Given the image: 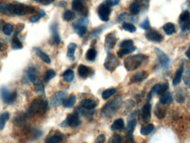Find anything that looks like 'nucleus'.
Wrapping results in <instances>:
<instances>
[{"instance_id":"nucleus-1","label":"nucleus","mask_w":190,"mask_h":143,"mask_svg":"<svg viewBox=\"0 0 190 143\" xmlns=\"http://www.w3.org/2000/svg\"><path fill=\"white\" fill-rule=\"evenodd\" d=\"M47 109H48V101L44 97H39L31 103L28 113L29 114L44 113L47 111Z\"/></svg>"},{"instance_id":"nucleus-2","label":"nucleus","mask_w":190,"mask_h":143,"mask_svg":"<svg viewBox=\"0 0 190 143\" xmlns=\"http://www.w3.org/2000/svg\"><path fill=\"white\" fill-rule=\"evenodd\" d=\"M146 58L147 57H146L145 55H142V54L130 56L125 59V67L126 68L127 71H130V72L134 71L142 65Z\"/></svg>"},{"instance_id":"nucleus-3","label":"nucleus","mask_w":190,"mask_h":143,"mask_svg":"<svg viewBox=\"0 0 190 143\" xmlns=\"http://www.w3.org/2000/svg\"><path fill=\"white\" fill-rule=\"evenodd\" d=\"M9 12L15 15H26V14H31L34 12V7L30 6H26L23 4H14V5H8Z\"/></svg>"},{"instance_id":"nucleus-4","label":"nucleus","mask_w":190,"mask_h":143,"mask_svg":"<svg viewBox=\"0 0 190 143\" xmlns=\"http://www.w3.org/2000/svg\"><path fill=\"white\" fill-rule=\"evenodd\" d=\"M121 102L122 101L120 100V98H116L112 101L109 102L108 104H106L104 107H103V109L102 110V112L103 113V114L105 116H111L115 113V111L118 109V107L121 105Z\"/></svg>"},{"instance_id":"nucleus-5","label":"nucleus","mask_w":190,"mask_h":143,"mask_svg":"<svg viewBox=\"0 0 190 143\" xmlns=\"http://www.w3.org/2000/svg\"><path fill=\"white\" fill-rule=\"evenodd\" d=\"M111 6H109L106 3L104 4H101L99 7H98V16L100 18L101 20L103 21H109L110 18V13H111Z\"/></svg>"},{"instance_id":"nucleus-6","label":"nucleus","mask_w":190,"mask_h":143,"mask_svg":"<svg viewBox=\"0 0 190 143\" xmlns=\"http://www.w3.org/2000/svg\"><path fill=\"white\" fill-rule=\"evenodd\" d=\"M119 65V62L118 60L116 59V58L112 55V54H109L107 56V58L105 59V62H104V67H105L108 71L110 72H113L115 71L116 68Z\"/></svg>"},{"instance_id":"nucleus-7","label":"nucleus","mask_w":190,"mask_h":143,"mask_svg":"<svg viewBox=\"0 0 190 143\" xmlns=\"http://www.w3.org/2000/svg\"><path fill=\"white\" fill-rule=\"evenodd\" d=\"M1 96H2V100L5 103L10 104L16 100L17 93L15 92L11 93L10 91H8L6 87H2L1 88Z\"/></svg>"},{"instance_id":"nucleus-8","label":"nucleus","mask_w":190,"mask_h":143,"mask_svg":"<svg viewBox=\"0 0 190 143\" xmlns=\"http://www.w3.org/2000/svg\"><path fill=\"white\" fill-rule=\"evenodd\" d=\"M67 97V93L65 91H59L54 95H53L51 99V104L53 106H61V104H63L64 99Z\"/></svg>"},{"instance_id":"nucleus-9","label":"nucleus","mask_w":190,"mask_h":143,"mask_svg":"<svg viewBox=\"0 0 190 143\" xmlns=\"http://www.w3.org/2000/svg\"><path fill=\"white\" fill-rule=\"evenodd\" d=\"M155 52H156V54H157V57H158V61H159V63H160L161 67L164 69L167 68V67L168 66L169 62H170V59H169L168 57H167L161 50H159L158 48L155 49Z\"/></svg>"},{"instance_id":"nucleus-10","label":"nucleus","mask_w":190,"mask_h":143,"mask_svg":"<svg viewBox=\"0 0 190 143\" xmlns=\"http://www.w3.org/2000/svg\"><path fill=\"white\" fill-rule=\"evenodd\" d=\"M80 123H81V121H80L78 114L76 113L69 114V116L67 117V119H66V124L71 127H78L80 125Z\"/></svg>"},{"instance_id":"nucleus-11","label":"nucleus","mask_w":190,"mask_h":143,"mask_svg":"<svg viewBox=\"0 0 190 143\" xmlns=\"http://www.w3.org/2000/svg\"><path fill=\"white\" fill-rule=\"evenodd\" d=\"M146 37L147 38L148 40L150 41H153V42H160L163 40V37L162 35L158 32L157 31H154V30H150L146 33Z\"/></svg>"},{"instance_id":"nucleus-12","label":"nucleus","mask_w":190,"mask_h":143,"mask_svg":"<svg viewBox=\"0 0 190 143\" xmlns=\"http://www.w3.org/2000/svg\"><path fill=\"white\" fill-rule=\"evenodd\" d=\"M168 89V84L167 83H162V84H157L152 88L151 92L155 93L157 94L162 95L165 93H167V91Z\"/></svg>"},{"instance_id":"nucleus-13","label":"nucleus","mask_w":190,"mask_h":143,"mask_svg":"<svg viewBox=\"0 0 190 143\" xmlns=\"http://www.w3.org/2000/svg\"><path fill=\"white\" fill-rule=\"evenodd\" d=\"M116 43V38L114 33H110L106 36L105 38V48L106 50H111L115 46Z\"/></svg>"},{"instance_id":"nucleus-14","label":"nucleus","mask_w":190,"mask_h":143,"mask_svg":"<svg viewBox=\"0 0 190 143\" xmlns=\"http://www.w3.org/2000/svg\"><path fill=\"white\" fill-rule=\"evenodd\" d=\"M142 119L144 122H148L151 119V105L147 102L142 108Z\"/></svg>"},{"instance_id":"nucleus-15","label":"nucleus","mask_w":190,"mask_h":143,"mask_svg":"<svg viewBox=\"0 0 190 143\" xmlns=\"http://www.w3.org/2000/svg\"><path fill=\"white\" fill-rule=\"evenodd\" d=\"M27 74L28 79L30 80V81H32V83L34 84L37 81V70L34 66L29 67L28 70L27 71Z\"/></svg>"},{"instance_id":"nucleus-16","label":"nucleus","mask_w":190,"mask_h":143,"mask_svg":"<svg viewBox=\"0 0 190 143\" xmlns=\"http://www.w3.org/2000/svg\"><path fill=\"white\" fill-rule=\"evenodd\" d=\"M125 127V121L123 119H116L111 125V130L113 131H121Z\"/></svg>"},{"instance_id":"nucleus-17","label":"nucleus","mask_w":190,"mask_h":143,"mask_svg":"<svg viewBox=\"0 0 190 143\" xmlns=\"http://www.w3.org/2000/svg\"><path fill=\"white\" fill-rule=\"evenodd\" d=\"M34 50H35V53L37 54L38 57L40 58L43 62H45V63L47 64L51 63V59H50L49 56H48L47 53H45L44 52H42V51H41L40 49H39V48H34Z\"/></svg>"},{"instance_id":"nucleus-18","label":"nucleus","mask_w":190,"mask_h":143,"mask_svg":"<svg viewBox=\"0 0 190 143\" xmlns=\"http://www.w3.org/2000/svg\"><path fill=\"white\" fill-rule=\"evenodd\" d=\"M51 32H52L53 41L56 45H59L61 43V37H60L58 32H57V25L56 24H53V25L51 26Z\"/></svg>"},{"instance_id":"nucleus-19","label":"nucleus","mask_w":190,"mask_h":143,"mask_svg":"<svg viewBox=\"0 0 190 143\" xmlns=\"http://www.w3.org/2000/svg\"><path fill=\"white\" fill-rule=\"evenodd\" d=\"M183 72H184L183 66H180V67L177 70L176 73L174 75V80H173V85H177L178 84H179V82L181 81V79H182Z\"/></svg>"},{"instance_id":"nucleus-20","label":"nucleus","mask_w":190,"mask_h":143,"mask_svg":"<svg viewBox=\"0 0 190 143\" xmlns=\"http://www.w3.org/2000/svg\"><path fill=\"white\" fill-rule=\"evenodd\" d=\"M159 101L162 105H170L173 102V97L171 95V93L167 92V93H165L164 94L160 96Z\"/></svg>"},{"instance_id":"nucleus-21","label":"nucleus","mask_w":190,"mask_h":143,"mask_svg":"<svg viewBox=\"0 0 190 143\" xmlns=\"http://www.w3.org/2000/svg\"><path fill=\"white\" fill-rule=\"evenodd\" d=\"M78 73L81 78L86 79L90 75V68L84 65H81L78 67Z\"/></svg>"},{"instance_id":"nucleus-22","label":"nucleus","mask_w":190,"mask_h":143,"mask_svg":"<svg viewBox=\"0 0 190 143\" xmlns=\"http://www.w3.org/2000/svg\"><path fill=\"white\" fill-rule=\"evenodd\" d=\"M154 113H155V115L157 116V118H158V119H163L164 117L166 116L167 110H166V108H165L163 106L157 105L156 107H155Z\"/></svg>"},{"instance_id":"nucleus-23","label":"nucleus","mask_w":190,"mask_h":143,"mask_svg":"<svg viewBox=\"0 0 190 143\" xmlns=\"http://www.w3.org/2000/svg\"><path fill=\"white\" fill-rule=\"evenodd\" d=\"M146 77V72H144V71H142V72H138V73H135V74L132 77V83L140 82V81H142V80H145Z\"/></svg>"},{"instance_id":"nucleus-24","label":"nucleus","mask_w":190,"mask_h":143,"mask_svg":"<svg viewBox=\"0 0 190 143\" xmlns=\"http://www.w3.org/2000/svg\"><path fill=\"white\" fill-rule=\"evenodd\" d=\"M82 106L84 108V109H87V110H91L93 108H95V106H96V103L95 101H92V100H89V99H86L84 101H82Z\"/></svg>"},{"instance_id":"nucleus-25","label":"nucleus","mask_w":190,"mask_h":143,"mask_svg":"<svg viewBox=\"0 0 190 143\" xmlns=\"http://www.w3.org/2000/svg\"><path fill=\"white\" fill-rule=\"evenodd\" d=\"M136 50V47L134 46H130V47H125V48H121L118 52H117V56L118 57H124L125 55L126 54H129V53H132V52H134Z\"/></svg>"},{"instance_id":"nucleus-26","label":"nucleus","mask_w":190,"mask_h":143,"mask_svg":"<svg viewBox=\"0 0 190 143\" xmlns=\"http://www.w3.org/2000/svg\"><path fill=\"white\" fill-rule=\"evenodd\" d=\"M163 30L164 32H166L167 35H172V34H174V32H176L175 26L173 23H167L163 26Z\"/></svg>"},{"instance_id":"nucleus-27","label":"nucleus","mask_w":190,"mask_h":143,"mask_svg":"<svg viewBox=\"0 0 190 143\" xmlns=\"http://www.w3.org/2000/svg\"><path fill=\"white\" fill-rule=\"evenodd\" d=\"M62 141V135L61 133H57L54 135H51L46 140L47 143H60Z\"/></svg>"},{"instance_id":"nucleus-28","label":"nucleus","mask_w":190,"mask_h":143,"mask_svg":"<svg viewBox=\"0 0 190 143\" xmlns=\"http://www.w3.org/2000/svg\"><path fill=\"white\" fill-rule=\"evenodd\" d=\"M62 77H63L64 81H66V82H71L72 80H74V72H73L72 70H70V69L66 70V71L64 72Z\"/></svg>"},{"instance_id":"nucleus-29","label":"nucleus","mask_w":190,"mask_h":143,"mask_svg":"<svg viewBox=\"0 0 190 143\" xmlns=\"http://www.w3.org/2000/svg\"><path fill=\"white\" fill-rule=\"evenodd\" d=\"M75 50H76V44L74 43H70L68 46V57H69L71 60L74 59V53H75Z\"/></svg>"},{"instance_id":"nucleus-30","label":"nucleus","mask_w":190,"mask_h":143,"mask_svg":"<svg viewBox=\"0 0 190 143\" xmlns=\"http://www.w3.org/2000/svg\"><path fill=\"white\" fill-rule=\"evenodd\" d=\"M95 57H96V51L95 48H90L87 51L86 53V59L89 61H93L95 60Z\"/></svg>"},{"instance_id":"nucleus-31","label":"nucleus","mask_w":190,"mask_h":143,"mask_svg":"<svg viewBox=\"0 0 190 143\" xmlns=\"http://www.w3.org/2000/svg\"><path fill=\"white\" fill-rule=\"evenodd\" d=\"M136 124H137V121L135 119H132L128 121V125H127L126 127V131H127V134H132L133 133V130L134 128L136 127Z\"/></svg>"},{"instance_id":"nucleus-32","label":"nucleus","mask_w":190,"mask_h":143,"mask_svg":"<svg viewBox=\"0 0 190 143\" xmlns=\"http://www.w3.org/2000/svg\"><path fill=\"white\" fill-rule=\"evenodd\" d=\"M153 129H154V126H153V124H148V125L141 128L140 133L143 135H148V134H150L151 133L153 132Z\"/></svg>"},{"instance_id":"nucleus-33","label":"nucleus","mask_w":190,"mask_h":143,"mask_svg":"<svg viewBox=\"0 0 190 143\" xmlns=\"http://www.w3.org/2000/svg\"><path fill=\"white\" fill-rule=\"evenodd\" d=\"M56 75V73L54 70H52V69H49L46 72V73L44 75V81L45 82H49L50 80L53 79V77H55Z\"/></svg>"},{"instance_id":"nucleus-34","label":"nucleus","mask_w":190,"mask_h":143,"mask_svg":"<svg viewBox=\"0 0 190 143\" xmlns=\"http://www.w3.org/2000/svg\"><path fill=\"white\" fill-rule=\"evenodd\" d=\"M115 93H116V89L115 88H110V89L105 90L102 93V97H103V100H108V99L111 98V96L114 95Z\"/></svg>"},{"instance_id":"nucleus-35","label":"nucleus","mask_w":190,"mask_h":143,"mask_svg":"<svg viewBox=\"0 0 190 143\" xmlns=\"http://www.w3.org/2000/svg\"><path fill=\"white\" fill-rule=\"evenodd\" d=\"M74 103H75V97L74 95H71L69 96L67 100H65V101L63 102V106L67 108H69V107H72L74 106Z\"/></svg>"},{"instance_id":"nucleus-36","label":"nucleus","mask_w":190,"mask_h":143,"mask_svg":"<svg viewBox=\"0 0 190 143\" xmlns=\"http://www.w3.org/2000/svg\"><path fill=\"white\" fill-rule=\"evenodd\" d=\"M9 119V113L7 112H5L1 114V117H0V128L1 130L4 129L5 127V125H6V121Z\"/></svg>"},{"instance_id":"nucleus-37","label":"nucleus","mask_w":190,"mask_h":143,"mask_svg":"<svg viewBox=\"0 0 190 143\" xmlns=\"http://www.w3.org/2000/svg\"><path fill=\"white\" fill-rule=\"evenodd\" d=\"M130 11L132 15H137V13L140 11V6L137 2H133L131 6H130Z\"/></svg>"},{"instance_id":"nucleus-38","label":"nucleus","mask_w":190,"mask_h":143,"mask_svg":"<svg viewBox=\"0 0 190 143\" xmlns=\"http://www.w3.org/2000/svg\"><path fill=\"white\" fill-rule=\"evenodd\" d=\"M34 90L36 91V93H44L45 88H44V85H43V83L41 81L37 80L34 83Z\"/></svg>"},{"instance_id":"nucleus-39","label":"nucleus","mask_w":190,"mask_h":143,"mask_svg":"<svg viewBox=\"0 0 190 143\" xmlns=\"http://www.w3.org/2000/svg\"><path fill=\"white\" fill-rule=\"evenodd\" d=\"M72 8H73L74 11H82V0H73V2H72Z\"/></svg>"},{"instance_id":"nucleus-40","label":"nucleus","mask_w":190,"mask_h":143,"mask_svg":"<svg viewBox=\"0 0 190 143\" xmlns=\"http://www.w3.org/2000/svg\"><path fill=\"white\" fill-rule=\"evenodd\" d=\"M2 31H3V32H4L6 35H11V32H13V26H12L11 24H10V23L6 24V25L3 26V28H2Z\"/></svg>"},{"instance_id":"nucleus-41","label":"nucleus","mask_w":190,"mask_h":143,"mask_svg":"<svg viewBox=\"0 0 190 143\" xmlns=\"http://www.w3.org/2000/svg\"><path fill=\"white\" fill-rule=\"evenodd\" d=\"M123 29L129 32H136V27H135V26H133L131 23H127V22H125V23L123 24Z\"/></svg>"},{"instance_id":"nucleus-42","label":"nucleus","mask_w":190,"mask_h":143,"mask_svg":"<svg viewBox=\"0 0 190 143\" xmlns=\"http://www.w3.org/2000/svg\"><path fill=\"white\" fill-rule=\"evenodd\" d=\"M11 46L13 49H21L23 47V45L20 40H19V38L17 37H13V39L11 41Z\"/></svg>"},{"instance_id":"nucleus-43","label":"nucleus","mask_w":190,"mask_h":143,"mask_svg":"<svg viewBox=\"0 0 190 143\" xmlns=\"http://www.w3.org/2000/svg\"><path fill=\"white\" fill-rule=\"evenodd\" d=\"M88 25H89V20H88L86 18H81L80 20L76 22L74 25V29H76V28L81 26H87Z\"/></svg>"},{"instance_id":"nucleus-44","label":"nucleus","mask_w":190,"mask_h":143,"mask_svg":"<svg viewBox=\"0 0 190 143\" xmlns=\"http://www.w3.org/2000/svg\"><path fill=\"white\" fill-rule=\"evenodd\" d=\"M190 19V12L188 11H184L179 16V20L182 23L188 21Z\"/></svg>"},{"instance_id":"nucleus-45","label":"nucleus","mask_w":190,"mask_h":143,"mask_svg":"<svg viewBox=\"0 0 190 143\" xmlns=\"http://www.w3.org/2000/svg\"><path fill=\"white\" fill-rule=\"evenodd\" d=\"M108 143H122L121 136L118 135V134H114V135H112V136L110 138V140H109Z\"/></svg>"},{"instance_id":"nucleus-46","label":"nucleus","mask_w":190,"mask_h":143,"mask_svg":"<svg viewBox=\"0 0 190 143\" xmlns=\"http://www.w3.org/2000/svg\"><path fill=\"white\" fill-rule=\"evenodd\" d=\"M74 18V15L70 11H65L63 13V19L66 21H71Z\"/></svg>"},{"instance_id":"nucleus-47","label":"nucleus","mask_w":190,"mask_h":143,"mask_svg":"<svg viewBox=\"0 0 190 143\" xmlns=\"http://www.w3.org/2000/svg\"><path fill=\"white\" fill-rule=\"evenodd\" d=\"M74 30H75V32H77V34L79 35L80 37H82V36H84L85 33L87 32V26L78 27V28H76Z\"/></svg>"},{"instance_id":"nucleus-48","label":"nucleus","mask_w":190,"mask_h":143,"mask_svg":"<svg viewBox=\"0 0 190 143\" xmlns=\"http://www.w3.org/2000/svg\"><path fill=\"white\" fill-rule=\"evenodd\" d=\"M121 48H125V47H130L133 46V41L131 39H127V40H124L122 41L121 44L119 45Z\"/></svg>"},{"instance_id":"nucleus-49","label":"nucleus","mask_w":190,"mask_h":143,"mask_svg":"<svg viewBox=\"0 0 190 143\" xmlns=\"http://www.w3.org/2000/svg\"><path fill=\"white\" fill-rule=\"evenodd\" d=\"M184 83L185 85H187L188 88H190V70L189 71H187L186 73H185V75H184Z\"/></svg>"},{"instance_id":"nucleus-50","label":"nucleus","mask_w":190,"mask_h":143,"mask_svg":"<svg viewBox=\"0 0 190 143\" xmlns=\"http://www.w3.org/2000/svg\"><path fill=\"white\" fill-rule=\"evenodd\" d=\"M120 0H105V3L109 6H115L118 5Z\"/></svg>"},{"instance_id":"nucleus-51","label":"nucleus","mask_w":190,"mask_h":143,"mask_svg":"<svg viewBox=\"0 0 190 143\" xmlns=\"http://www.w3.org/2000/svg\"><path fill=\"white\" fill-rule=\"evenodd\" d=\"M38 3H40L43 6H48L50 4H52L54 0H35Z\"/></svg>"},{"instance_id":"nucleus-52","label":"nucleus","mask_w":190,"mask_h":143,"mask_svg":"<svg viewBox=\"0 0 190 143\" xmlns=\"http://www.w3.org/2000/svg\"><path fill=\"white\" fill-rule=\"evenodd\" d=\"M176 101L178 103H183L185 101V96H183L181 93H177L176 94Z\"/></svg>"},{"instance_id":"nucleus-53","label":"nucleus","mask_w":190,"mask_h":143,"mask_svg":"<svg viewBox=\"0 0 190 143\" xmlns=\"http://www.w3.org/2000/svg\"><path fill=\"white\" fill-rule=\"evenodd\" d=\"M105 141V136L104 134H100L98 137L95 139V143H103Z\"/></svg>"},{"instance_id":"nucleus-54","label":"nucleus","mask_w":190,"mask_h":143,"mask_svg":"<svg viewBox=\"0 0 190 143\" xmlns=\"http://www.w3.org/2000/svg\"><path fill=\"white\" fill-rule=\"evenodd\" d=\"M140 27L145 29V30H147L148 28L150 27V23H149V20L148 19H146L145 21L143 22L142 24L140 25Z\"/></svg>"},{"instance_id":"nucleus-55","label":"nucleus","mask_w":190,"mask_h":143,"mask_svg":"<svg viewBox=\"0 0 190 143\" xmlns=\"http://www.w3.org/2000/svg\"><path fill=\"white\" fill-rule=\"evenodd\" d=\"M41 18V16L40 15V14H38V15H35V16H32L31 18H30V22L31 23H35V22H37L40 18Z\"/></svg>"},{"instance_id":"nucleus-56","label":"nucleus","mask_w":190,"mask_h":143,"mask_svg":"<svg viewBox=\"0 0 190 143\" xmlns=\"http://www.w3.org/2000/svg\"><path fill=\"white\" fill-rule=\"evenodd\" d=\"M125 143H135L133 137H132V134H127V138Z\"/></svg>"},{"instance_id":"nucleus-57","label":"nucleus","mask_w":190,"mask_h":143,"mask_svg":"<svg viewBox=\"0 0 190 143\" xmlns=\"http://www.w3.org/2000/svg\"><path fill=\"white\" fill-rule=\"evenodd\" d=\"M186 56L188 58H190V46L188 47V49L187 50V52H186Z\"/></svg>"},{"instance_id":"nucleus-58","label":"nucleus","mask_w":190,"mask_h":143,"mask_svg":"<svg viewBox=\"0 0 190 143\" xmlns=\"http://www.w3.org/2000/svg\"><path fill=\"white\" fill-rule=\"evenodd\" d=\"M41 17H44L46 16V14H45V12H44V11H40V13H39Z\"/></svg>"}]
</instances>
